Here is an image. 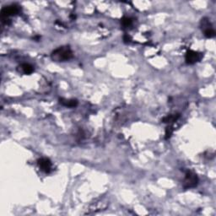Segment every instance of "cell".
<instances>
[{
    "instance_id": "obj_4",
    "label": "cell",
    "mask_w": 216,
    "mask_h": 216,
    "mask_svg": "<svg viewBox=\"0 0 216 216\" xmlns=\"http://www.w3.org/2000/svg\"><path fill=\"white\" fill-rule=\"evenodd\" d=\"M202 58V55L200 53H198L195 51H187L186 56H185V59L188 64H193L196 63L197 62H198Z\"/></svg>"
},
{
    "instance_id": "obj_5",
    "label": "cell",
    "mask_w": 216,
    "mask_h": 216,
    "mask_svg": "<svg viewBox=\"0 0 216 216\" xmlns=\"http://www.w3.org/2000/svg\"><path fill=\"white\" fill-rule=\"evenodd\" d=\"M37 162L41 170L45 173H49L52 171V162L49 159L41 158L37 160Z\"/></svg>"
},
{
    "instance_id": "obj_7",
    "label": "cell",
    "mask_w": 216,
    "mask_h": 216,
    "mask_svg": "<svg viewBox=\"0 0 216 216\" xmlns=\"http://www.w3.org/2000/svg\"><path fill=\"white\" fill-rule=\"evenodd\" d=\"M20 68L21 69L23 73L25 74H31V73H33V71H34L33 66H31V65L29 64V63H23Z\"/></svg>"
},
{
    "instance_id": "obj_8",
    "label": "cell",
    "mask_w": 216,
    "mask_h": 216,
    "mask_svg": "<svg viewBox=\"0 0 216 216\" xmlns=\"http://www.w3.org/2000/svg\"><path fill=\"white\" fill-rule=\"evenodd\" d=\"M180 115L179 114H173V115H169L166 117L165 118L163 119V123H173V122H176L177 119L179 118Z\"/></svg>"
},
{
    "instance_id": "obj_9",
    "label": "cell",
    "mask_w": 216,
    "mask_h": 216,
    "mask_svg": "<svg viewBox=\"0 0 216 216\" xmlns=\"http://www.w3.org/2000/svg\"><path fill=\"white\" fill-rule=\"evenodd\" d=\"M204 36L208 38H211L215 36V31L213 29L212 27H209V28H206L204 29Z\"/></svg>"
},
{
    "instance_id": "obj_2",
    "label": "cell",
    "mask_w": 216,
    "mask_h": 216,
    "mask_svg": "<svg viewBox=\"0 0 216 216\" xmlns=\"http://www.w3.org/2000/svg\"><path fill=\"white\" fill-rule=\"evenodd\" d=\"M198 179L197 175L192 171H187L186 173V177L184 180V187L185 188H191L197 186Z\"/></svg>"
},
{
    "instance_id": "obj_3",
    "label": "cell",
    "mask_w": 216,
    "mask_h": 216,
    "mask_svg": "<svg viewBox=\"0 0 216 216\" xmlns=\"http://www.w3.org/2000/svg\"><path fill=\"white\" fill-rule=\"evenodd\" d=\"M20 12V9L17 5H10L7 7L4 8L1 11V18L8 19L9 16H14L16 15Z\"/></svg>"
},
{
    "instance_id": "obj_6",
    "label": "cell",
    "mask_w": 216,
    "mask_h": 216,
    "mask_svg": "<svg viewBox=\"0 0 216 216\" xmlns=\"http://www.w3.org/2000/svg\"><path fill=\"white\" fill-rule=\"evenodd\" d=\"M59 101H60V103L63 106H68V107H75L76 106L78 105V101L76 100H67V99L62 98Z\"/></svg>"
},
{
    "instance_id": "obj_12",
    "label": "cell",
    "mask_w": 216,
    "mask_h": 216,
    "mask_svg": "<svg viewBox=\"0 0 216 216\" xmlns=\"http://www.w3.org/2000/svg\"><path fill=\"white\" fill-rule=\"evenodd\" d=\"M123 40H124L125 41H129L130 36H128V35H125V36H124V37H123Z\"/></svg>"
},
{
    "instance_id": "obj_1",
    "label": "cell",
    "mask_w": 216,
    "mask_h": 216,
    "mask_svg": "<svg viewBox=\"0 0 216 216\" xmlns=\"http://www.w3.org/2000/svg\"><path fill=\"white\" fill-rule=\"evenodd\" d=\"M72 58L73 52L69 47H58L52 53V59L56 62L68 61Z\"/></svg>"
},
{
    "instance_id": "obj_10",
    "label": "cell",
    "mask_w": 216,
    "mask_h": 216,
    "mask_svg": "<svg viewBox=\"0 0 216 216\" xmlns=\"http://www.w3.org/2000/svg\"><path fill=\"white\" fill-rule=\"evenodd\" d=\"M132 22H133L132 19L128 18V17H124V18L122 19V20H121L122 25H123V26H125V27H128V26L131 25Z\"/></svg>"
},
{
    "instance_id": "obj_11",
    "label": "cell",
    "mask_w": 216,
    "mask_h": 216,
    "mask_svg": "<svg viewBox=\"0 0 216 216\" xmlns=\"http://www.w3.org/2000/svg\"><path fill=\"white\" fill-rule=\"evenodd\" d=\"M172 128H167L166 131V139H168V138L171 137V133H172Z\"/></svg>"
}]
</instances>
